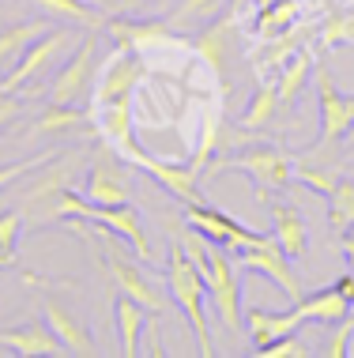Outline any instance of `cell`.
Wrapping results in <instances>:
<instances>
[{
	"instance_id": "obj_22",
	"label": "cell",
	"mask_w": 354,
	"mask_h": 358,
	"mask_svg": "<svg viewBox=\"0 0 354 358\" xmlns=\"http://www.w3.org/2000/svg\"><path fill=\"white\" fill-rule=\"evenodd\" d=\"M294 306H298L302 313H305V321H317V324H339L343 317L351 313V302L339 294L336 287L313 290V294H302Z\"/></svg>"
},
{
	"instance_id": "obj_14",
	"label": "cell",
	"mask_w": 354,
	"mask_h": 358,
	"mask_svg": "<svg viewBox=\"0 0 354 358\" xmlns=\"http://www.w3.org/2000/svg\"><path fill=\"white\" fill-rule=\"evenodd\" d=\"M106 34L113 38V42L121 45V50H155V45H170L177 42V31L166 23V19H132V15H117L106 23Z\"/></svg>"
},
{
	"instance_id": "obj_31",
	"label": "cell",
	"mask_w": 354,
	"mask_h": 358,
	"mask_svg": "<svg viewBox=\"0 0 354 358\" xmlns=\"http://www.w3.org/2000/svg\"><path fill=\"white\" fill-rule=\"evenodd\" d=\"M347 222H354V178L336 181V192L328 196V227L332 230H343Z\"/></svg>"
},
{
	"instance_id": "obj_26",
	"label": "cell",
	"mask_w": 354,
	"mask_h": 358,
	"mask_svg": "<svg viewBox=\"0 0 354 358\" xmlns=\"http://www.w3.org/2000/svg\"><path fill=\"white\" fill-rule=\"evenodd\" d=\"M31 4H38L45 15L72 19V23L87 27V31H102L106 27V12H98L91 0H31Z\"/></svg>"
},
{
	"instance_id": "obj_35",
	"label": "cell",
	"mask_w": 354,
	"mask_h": 358,
	"mask_svg": "<svg viewBox=\"0 0 354 358\" xmlns=\"http://www.w3.org/2000/svg\"><path fill=\"white\" fill-rule=\"evenodd\" d=\"M256 355H264V358H309V355H313V347L305 343L298 332H286L283 340H275V343L260 347Z\"/></svg>"
},
{
	"instance_id": "obj_25",
	"label": "cell",
	"mask_w": 354,
	"mask_h": 358,
	"mask_svg": "<svg viewBox=\"0 0 354 358\" xmlns=\"http://www.w3.org/2000/svg\"><path fill=\"white\" fill-rule=\"evenodd\" d=\"M298 12H302L298 0H272V4H264L260 12H256V23H253L256 38H275V34L294 31Z\"/></svg>"
},
{
	"instance_id": "obj_16",
	"label": "cell",
	"mask_w": 354,
	"mask_h": 358,
	"mask_svg": "<svg viewBox=\"0 0 354 358\" xmlns=\"http://www.w3.org/2000/svg\"><path fill=\"white\" fill-rule=\"evenodd\" d=\"M42 309H45V324L57 332V340L64 343V351H68V355H98V343H94L91 328L83 321H75V317L57 302V298H45Z\"/></svg>"
},
{
	"instance_id": "obj_44",
	"label": "cell",
	"mask_w": 354,
	"mask_h": 358,
	"mask_svg": "<svg viewBox=\"0 0 354 358\" xmlns=\"http://www.w3.org/2000/svg\"><path fill=\"white\" fill-rule=\"evenodd\" d=\"M351 140H354V124H351Z\"/></svg>"
},
{
	"instance_id": "obj_33",
	"label": "cell",
	"mask_w": 354,
	"mask_h": 358,
	"mask_svg": "<svg viewBox=\"0 0 354 358\" xmlns=\"http://www.w3.org/2000/svg\"><path fill=\"white\" fill-rule=\"evenodd\" d=\"M320 45L324 50H339V45H354V12H332L320 27Z\"/></svg>"
},
{
	"instance_id": "obj_37",
	"label": "cell",
	"mask_w": 354,
	"mask_h": 358,
	"mask_svg": "<svg viewBox=\"0 0 354 358\" xmlns=\"http://www.w3.org/2000/svg\"><path fill=\"white\" fill-rule=\"evenodd\" d=\"M351 336H354V317H343L339 328L328 336V347H324V358H343L347 355V343H351Z\"/></svg>"
},
{
	"instance_id": "obj_4",
	"label": "cell",
	"mask_w": 354,
	"mask_h": 358,
	"mask_svg": "<svg viewBox=\"0 0 354 358\" xmlns=\"http://www.w3.org/2000/svg\"><path fill=\"white\" fill-rule=\"evenodd\" d=\"M75 42H80L75 27H50L42 38H34V42L19 53V61L8 69L4 80H0V91H23V87L34 83L38 76L53 72L57 61H61V57L68 53Z\"/></svg>"
},
{
	"instance_id": "obj_12",
	"label": "cell",
	"mask_w": 354,
	"mask_h": 358,
	"mask_svg": "<svg viewBox=\"0 0 354 358\" xmlns=\"http://www.w3.org/2000/svg\"><path fill=\"white\" fill-rule=\"evenodd\" d=\"M117 162L121 159L110 148L94 159V166L87 173V185H83V192H87V200L94 208H113V204H128V200H132L128 173H124Z\"/></svg>"
},
{
	"instance_id": "obj_17",
	"label": "cell",
	"mask_w": 354,
	"mask_h": 358,
	"mask_svg": "<svg viewBox=\"0 0 354 358\" xmlns=\"http://www.w3.org/2000/svg\"><path fill=\"white\" fill-rule=\"evenodd\" d=\"M305 321V313L298 306L286 309V313H264V309H245V328H249V340H253V347L260 351V347L283 340L286 332H298Z\"/></svg>"
},
{
	"instance_id": "obj_7",
	"label": "cell",
	"mask_w": 354,
	"mask_h": 358,
	"mask_svg": "<svg viewBox=\"0 0 354 358\" xmlns=\"http://www.w3.org/2000/svg\"><path fill=\"white\" fill-rule=\"evenodd\" d=\"M313 87H317L320 129H317V143H313L309 155H324V151L336 148V143L351 132V124H354V94H343L324 64L313 69Z\"/></svg>"
},
{
	"instance_id": "obj_1",
	"label": "cell",
	"mask_w": 354,
	"mask_h": 358,
	"mask_svg": "<svg viewBox=\"0 0 354 358\" xmlns=\"http://www.w3.org/2000/svg\"><path fill=\"white\" fill-rule=\"evenodd\" d=\"M181 245H185L189 257H193V264L204 272L207 298H212L219 321L230 328V332H237V328L245 324V309H242V283H237V268H234V260H230V249L212 245V241L200 238L196 230L181 241Z\"/></svg>"
},
{
	"instance_id": "obj_11",
	"label": "cell",
	"mask_w": 354,
	"mask_h": 358,
	"mask_svg": "<svg viewBox=\"0 0 354 358\" xmlns=\"http://www.w3.org/2000/svg\"><path fill=\"white\" fill-rule=\"evenodd\" d=\"M147 76V64L136 50H121L106 61V69L98 72V83H94V94H91V106H106V102H117V99H132V91L140 87V80Z\"/></svg>"
},
{
	"instance_id": "obj_23",
	"label": "cell",
	"mask_w": 354,
	"mask_h": 358,
	"mask_svg": "<svg viewBox=\"0 0 354 358\" xmlns=\"http://www.w3.org/2000/svg\"><path fill=\"white\" fill-rule=\"evenodd\" d=\"M166 192H174L177 200H196V181L200 170H193L189 162H174V159H155V166L147 170Z\"/></svg>"
},
{
	"instance_id": "obj_27",
	"label": "cell",
	"mask_w": 354,
	"mask_h": 358,
	"mask_svg": "<svg viewBox=\"0 0 354 358\" xmlns=\"http://www.w3.org/2000/svg\"><path fill=\"white\" fill-rule=\"evenodd\" d=\"M226 0H177V8L170 12L166 23L174 27V31H189V27L196 23H212V19L223 12Z\"/></svg>"
},
{
	"instance_id": "obj_18",
	"label": "cell",
	"mask_w": 354,
	"mask_h": 358,
	"mask_svg": "<svg viewBox=\"0 0 354 358\" xmlns=\"http://www.w3.org/2000/svg\"><path fill=\"white\" fill-rule=\"evenodd\" d=\"M94 129V113L87 106H64L50 102V110H42L31 124L34 136H72V132H91Z\"/></svg>"
},
{
	"instance_id": "obj_45",
	"label": "cell",
	"mask_w": 354,
	"mask_h": 358,
	"mask_svg": "<svg viewBox=\"0 0 354 358\" xmlns=\"http://www.w3.org/2000/svg\"><path fill=\"white\" fill-rule=\"evenodd\" d=\"M351 178H354V166H351Z\"/></svg>"
},
{
	"instance_id": "obj_29",
	"label": "cell",
	"mask_w": 354,
	"mask_h": 358,
	"mask_svg": "<svg viewBox=\"0 0 354 358\" xmlns=\"http://www.w3.org/2000/svg\"><path fill=\"white\" fill-rule=\"evenodd\" d=\"M27 215L19 208L0 211V268H15L19 264V234H23Z\"/></svg>"
},
{
	"instance_id": "obj_24",
	"label": "cell",
	"mask_w": 354,
	"mask_h": 358,
	"mask_svg": "<svg viewBox=\"0 0 354 358\" xmlns=\"http://www.w3.org/2000/svg\"><path fill=\"white\" fill-rule=\"evenodd\" d=\"M45 31H50V19H31V23H15V27H8V31H0V72L12 69L19 61V53H23L34 38H42Z\"/></svg>"
},
{
	"instance_id": "obj_9",
	"label": "cell",
	"mask_w": 354,
	"mask_h": 358,
	"mask_svg": "<svg viewBox=\"0 0 354 358\" xmlns=\"http://www.w3.org/2000/svg\"><path fill=\"white\" fill-rule=\"evenodd\" d=\"M193 45L207 61V69L215 72L223 94H230V87H234V53H237V15L234 12H219L212 23L196 34Z\"/></svg>"
},
{
	"instance_id": "obj_42",
	"label": "cell",
	"mask_w": 354,
	"mask_h": 358,
	"mask_svg": "<svg viewBox=\"0 0 354 358\" xmlns=\"http://www.w3.org/2000/svg\"><path fill=\"white\" fill-rule=\"evenodd\" d=\"M151 355H162V343H158V324L151 321Z\"/></svg>"
},
{
	"instance_id": "obj_2",
	"label": "cell",
	"mask_w": 354,
	"mask_h": 358,
	"mask_svg": "<svg viewBox=\"0 0 354 358\" xmlns=\"http://www.w3.org/2000/svg\"><path fill=\"white\" fill-rule=\"evenodd\" d=\"M166 287H170V302L181 306L185 321L193 324L200 355L212 358L215 343H212V328H207V279L204 272L193 264V257L185 253V245L174 241L170 245V260H166Z\"/></svg>"
},
{
	"instance_id": "obj_43",
	"label": "cell",
	"mask_w": 354,
	"mask_h": 358,
	"mask_svg": "<svg viewBox=\"0 0 354 358\" xmlns=\"http://www.w3.org/2000/svg\"><path fill=\"white\" fill-rule=\"evenodd\" d=\"M264 4H272V0H256V8H264Z\"/></svg>"
},
{
	"instance_id": "obj_34",
	"label": "cell",
	"mask_w": 354,
	"mask_h": 358,
	"mask_svg": "<svg viewBox=\"0 0 354 358\" xmlns=\"http://www.w3.org/2000/svg\"><path fill=\"white\" fill-rule=\"evenodd\" d=\"M215 143H219V113L215 110H204V117H200V143H196L193 159H189V166L204 170L207 159H212V151H215Z\"/></svg>"
},
{
	"instance_id": "obj_8",
	"label": "cell",
	"mask_w": 354,
	"mask_h": 358,
	"mask_svg": "<svg viewBox=\"0 0 354 358\" xmlns=\"http://www.w3.org/2000/svg\"><path fill=\"white\" fill-rule=\"evenodd\" d=\"M237 257V268H245V272H256V275H267L272 283H279V290L290 302H298L305 294L298 272H294V260L283 253V245L275 238H260V241H249V245H237L230 249Z\"/></svg>"
},
{
	"instance_id": "obj_32",
	"label": "cell",
	"mask_w": 354,
	"mask_h": 358,
	"mask_svg": "<svg viewBox=\"0 0 354 358\" xmlns=\"http://www.w3.org/2000/svg\"><path fill=\"white\" fill-rule=\"evenodd\" d=\"M294 181H302L309 192H317V196L328 200L332 192H336V181H339V178H336L332 170L317 166L313 159H298V162H294Z\"/></svg>"
},
{
	"instance_id": "obj_36",
	"label": "cell",
	"mask_w": 354,
	"mask_h": 358,
	"mask_svg": "<svg viewBox=\"0 0 354 358\" xmlns=\"http://www.w3.org/2000/svg\"><path fill=\"white\" fill-rule=\"evenodd\" d=\"M45 162H53V151H42V155H34V159H27V162H8V166H0V192L12 189L15 181L23 178V173L45 166Z\"/></svg>"
},
{
	"instance_id": "obj_41",
	"label": "cell",
	"mask_w": 354,
	"mask_h": 358,
	"mask_svg": "<svg viewBox=\"0 0 354 358\" xmlns=\"http://www.w3.org/2000/svg\"><path fill=\"white\" fill-rule=\"evenodd\" d=\"M336 290H339V294H343V298H347V302L354 306V272L339 275V279H336Z\"/></svg>"
},
{
	"instance_id": "obj_19",
	"label": "cell",
	"mask_w": 354,
	"mask_h": 358,
	"mask_svg": "<svg viewBox=\"0 0 354 358\" xmlns=\"http://www.w3.org/2000/svg\"><path fill=\"white\" fill-rule=\"evenodd\" d=\"M272 211V222H275V241L283 245V253L290 260H305L309 253V234H305V215L294 204H275V200H267L264 204Z\"/></svg>"
},
{
	"instance_id": "obj_15",
	"label": "cell",
	"mask_w": 354,
	"mask_h": 358,
	"mask_svg": "<svg viewBox=\"0 0 354 358\" xmlns=\"http://www.w3.org/2000/svg\"><path fill=\"white\" fill-rule=\"evenodd\" d=\"M0 347H8V351H15V355H27V358L68 355L45 321H27V324H15V328H4V332H0Z\"/></svg>"
},
{
	"instance_id": "obj_38",
	"label": "cell",
	"mask_w": 354,
	"mask_h": 358,
	"mask_svg": "<svg viewBox=\"0 0 354 358\" xmlns=\"http://www.w3.org/2000/svg\"><path fill=\"white\" fill-rule=\"evenodd\" d=\"M91 4L106 15H132V12H140L143 4H151V0H91Z\"/></svg>"
},
{
	"instance_id": "obj_3",
	"label": "cell",
	"mask_w": 354,
	"mask_h": 358,
	"mask_svg": "<svg viewBox=\"0 0 354 358\" xmlns=\"http://www.w3.org/2000/svg\"><path fill=\"white\" fill-rule=\"evenodd\" d=\"M226 170L249 173L260 204H267V189H286L294 181V162L286 159L279 148H272V143H253V148L223 155V159H207V166L200 170V178L212 181V178H219V173H226Z\"/></svg>"
},
{
	"instance_id": "obj_10",
	"label": "cell",
	"mask_w": 354,
	"mask_h": 358,
	"mask_svg": "<svg viewBox=\"0 0 354 358\" xmlns=\"http://www.w3.org/2000/svg\"><path fill=\"white\" fill-rule=\"evenodd\" d=\"M185 222H189V230H196L200 238H207L212 245H223V249H237V245H249V241L267 238L260 230L237 222L234 215H226V211L200 204V200H185Z\"/></svg>"
},
{
	"instance_id": "obj_6",
	"label": "cell",
	"mask_w": 354,
	"mask_h": 358,
	"mask_svg": "<svg viewBox=\"0 0 354 358\" xmlns=\"http://www.w3.org/2000/svg\"><path fill=\"white\" fill-rule=\"evenodd\" d=\"M94 57H98V38L83 34L72 45V53L64 57V64L57 69L53 83H50V102H64V106H87L94 94Z\"/></svg>"
},
{
	"instance_id": "obj_39",
	"label": "cell",
	"mask_w": 354,
	"mask_h": 358,
	"mask_svg": "<svg viewBox=\"0 0 354 358\" xmlns=\"http://www.w3.org/2000/svg\"><path fill=\"white\" fill-rule=\"evenodd\" d=\"M19 110H23V102L15 99V91H0V132L19 117Z\"/></svg>"
},
{
	"instance_id": "obj_30",
	"label": "cell",
	"mask_w": 354,
	"mask_h": 358,
	"mask_svg": "<svg viewBox=\"0 0 354 358\" xmlns=\"http://www.w3.org/2000/svg\"><path fill=\"white\" fill-rule=\"evenodd\" d=\"M294 50H298V42H294V31L275 34V38H267V45H260V50L249 53V64H253L256 72H264V69H279V64H283Z\"/></svg>"
},
{
	"instance_id": "obj_20",
	"label": "cell",
	"mask_w": 354,
	"mask_h": 358,
	"mask_svg": "<svg viewBox=\"0 0 354 358\" xmlns=\"http://www.w3.org/2000/svg\"><path fill=\"white\" fill-rule=\"evenodd\" d=\"M113 324L121 332V355L124 358H136L140 355V332L147 324V306H140L136 298L128 294H113Z\"/></svg>"
},
{
	"instance_id": "obj_13",
	"label": "cell",
	"mask_w": 354,
	"mask_h": 358,
	"mask_svg": "<svg viewBox=\"0 0 354 358\" xmlns=\"http://www.w3.org/2000/svg\"><path fill=\"white\" fill-rule=\"evenodd\" d=\"M80 219L91 222V227H102V230H110V234L124 238L140 260H151V241H147V234H143V222H140V215H136V208H132V204L94 208L91 200H87V211H83Z\"/></svg>"
},
{
	"instance_id": "obj_40",
	"label": "cell",
	"mask_w": 354,
	"mask_h": 358,
	"mask_svg": "<svg viewBox=\"0 0 354 358\" xmlns=\"http://www.w3.org/2000/svg\"><path fill=\"white\" fill-rule=\"evenodd\" d=\"M339 245H343V257H347V264L354 272V222H347V227L339 230Z\"/></svg>"
},
{
	"instance_id": "obj_21",
	"label": "cell",
	"mask_w": 354,
	"mask_h": 358,
	"mask_svg": "<svg viewBox=\"0 0 354 358\" xmlns=\"http://www.w3.org/2000/svg\"><path fill=\"white\" fill-rule=\"evenodd\" d=\"M313 69H317V61H313V53L302 50V45L279 64V83H275V94H279L283 110H290L294 99H298V91L313 80Z\"/></svg>"
},
{
	"instance_id": "obj_28",
	"label": "cell",
	"mask_w": 354,
	"mask_h": 358,
	"mask_svg": "<svg viewBox=\"0 0 354 358\" xmlns=\"http://www.w3.org/2000/svg\"><path fill=\"white\" fill-rule=\"evenodd\" d=\"M275 110H279V94H275V87L260 83L253 91V99H249V110L242 113V129H249V132L267 129V121L275 117Z\"/></svg>"
},
{
	"instance_id": "obj_5",
	"label": "cell",
	"mask_w": 354,
	"mask_h": 358,
	"mask_svg": "<svg viewBox=\"0 0 354 358\" xmlns=\"http://www.w3.org/2000/svg\"><path fill=\"white\" fill-rule=\"evenodd\" d=\"M94 230H102V227H94ZM98 249H102V264L110 268V275H113V283H117L121 294H128V298H136L140 306H147V313H151V317L166 313V309H170V298L162 294L155 283H151L147 272H143L136 260H128V253H124V249L117 245V234L102 230Z\"/></svg>"
}]
</instances>
